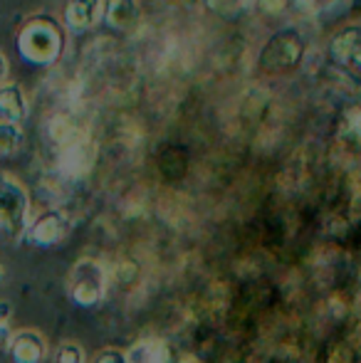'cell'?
Wrapping results in <instances>:
<instances>
[{"instance_id":"cell-1","label":"cell","mask_w":361,"mask_h":363,"mask_svg":"<svg viewBox=\"0 0 361 363\" xmlns=\"http://www.w3.org/2000/svg\"><path fill=\"white\" fill-rule=\"evenodd\" d=\"M15 45H18V55L28 65L50 67V65H57L65 52V30L50 15H38L18 30Z\"/></svg>"},{"instance_id":"cell-2","label":"cell","mask_w":361,"mask_h":363,"mask_svg":"<svg viewBox=\"0 0 361 363\" xmlns=\"http://www.w3.org/2000/svg\"><path fill=\"white\" fill-rule=\"evenodd\" d=\"M50 136L57 144V168L65 178H82L94 163V144L89 134L65 116L50 124Z\"/></svg>"},{"instance_id":"cell-3","label":"cell","mask_w":361,"mask_h":363,"mask_svg":"<svg viewBox=\"0 0 361 363\" xmlns=\"http://www.w3.org/2000/svg\"><path fill=\"white\" fill-rule=\"evenodd\" d=\"M30 196L25 186L10 173L0 171V238L23 240L30 225Z\"/></svg>"},{"instance_id":"cell-4","label":"cell","mask_w":361,"mask_h":363,"mask_svg":"<svg viewBox=\"0 0 361 363\" xmlns=\"http://www.w3.org/2000/svg\"><path fill=\"white\" fill-rule=\"evenodd\" d=\"M109 274L99 259L82 257L74 262L67 277V294L77 306H96L106 294Z\"/></svg>"},{"instance_id":"cell-5","label":"cell","mask_w":361,"mask_h":363,"mask_svg":"<svg viewBox=\"0 0 361 363\" xmlns=\"http://www.w3.org/2000/svg\"><path fill=\"white\" fill-rule=\"evenodd\" d=\"M70 235V218L62 211H43L30 220L25 240L35 247H55Z\"/></svg>"},{"instance_id":"cell-6","label":"cell","mask_w":361,"mask_h":363,"mask_svg":"<svg viewBox=\"0 0 361 363\" xmlns=\"http://www.w3.org/2000/svg\"><path fill=\"white\" fill-rule=\"evenodd\" d=\"M5 349H8L13 363H43L45 356H48V341L40 331L20 329L13 331Z\"/></svg>"},{"instance_id":"cell-7","label":"cell","mask_w":361,"mask_h":363,"mask_svg":"<svg viewBox=\"0 0 361 363\" xmlns=\"http://www.w3.org/2000/svg\"><path fill=\"white\" fill-rule=\"evenodd\" d=\"M101 3L104 0H67L62 8V25L70 33H87L101 20Z\"/></svg>"},{"instance_id":"cell-8","label":"cell","mask_w":361,"mask_h":363,"mask_svg":"<svg viewBox=\"0 0 361 363\" xmlns=\"http://www.w3.org/2000/svg\"><path fill=\"white\" fill-rule=\"evenodd\" d=\"M329 50L339 65L361 69V25H347L337 30V35L329 43Z\"/></svg>"},{"instance_id":"cell-9","label":"cell","mask_w":361,"mask_h":363,"mask_svg":"<svg viewBox=\"0 0 361 363\" xmlns=\"http://www.w3.org/2000/svg\"><path fill=\"white\" fill-rule=\"evenodd\" d=\"M30 116V101L25 89L18 82H3L0 84V119L23 124Z\"/></svg>"},{"instance_id":"cell-10","label":"cell","mask_w":361,"mask_h":363,"mask_svg":"<svg viewBox=\"0 0 361 363\" xmlns=\"http://www.w3.org/2000/svg\"><path fill=\"white\" fill-rule=\"evenodd\" d=\"M101 18L114 30H131L139 20V3L136 0H104Z\"/></svg>"},{"instance_id":"cell-11","label":"cell","mask_w":361,"mask_h":363,"mask_svg":"<svg viewBox=\"0 0 361 363\" xmlns=\"http://www.w3.org/2000/svg\"><path fill=\"white\" fill-rule=\"evenodd\" d=\"M129 363H169V346L161 339H144L126 351Z\"/></svg>"},{"instance_id":"cell-12","label":"cell","mask_w":361,"mask_h":363,"mask_svg":"<svg viewBox=\"0 0 361 363\" xmlns=\"http://www.w3.org/2000/svg\"><path fill=\"white\" fill-rule=\"evenodd\" d=\"M23 144H25L23 124H13V121L0 119V161L3 158H13L23 148Z\"/></svg>"},{"instance_id":"cell-13","label":"cell","mask_w":361,"mask_h":363,"mask_svg":"<svg viewBox=\"0 0 361 363\" xmlns=\"http://www.w3.org/2000/svg\"><path fill=\"white\" fill-rule=\"evenodd\" d=\"M52 363H84V351L74 341H62V344L55 349Z\"/></svg>"},{"instance_id":"cell-14","label":"cell","mask_w":361,"mask_h":363,"mask_svg":"<svg viewBox=\"0 0 361 363\" xmlns=\"http://www.w3.org/2000/svg\"><path fill=\"white\" fill-rule=\"evenodd\" d=\"M13 336V304L0 299V349H5Z\"/></svg>"},{"instance_id":"cell-15","label":"cell","mask_w":361,"mask_h":363,"mask_svg":"<svg viewBox=\"0 0 361 363\" xmlns=\"http://www.w3.org/2000/svg\"><path fill=\"white\" fill-rule=\"evenodd\" d=\"M94 363H129V359H126L124 351H119V349H106V351H101V354L96 356Z\"/></svg>"},{"instance_id":"cell-16","label":"cell","mask_w":361,"mask_h":363,"mask_svg":"<svg viewBox=\"0 0 361 363\" xmlns=\"http://www.w3.org/2000/svg\"><path fill=\"white\" fill-rule=\"evenodd\" d=\"M302 5H307V8H312V10H324V8H332L337 0H299Z\"/></svg>"},{"instance_id":"cell-17","label":"cell","mask_w":361,"mask_h":363,"mask_svg":"<svg viewBox=\"0 0 361 363\" xmlns=\"http://www.w3.org/2000/svg\"><path fill=\"white\" fill-rule=\"evenodd\" d=\"M8 69H10L8 57H5V55L0 52V84H3V82H8Z\"/></svg>"},{"instance_id":"cell-18","label":"cell","mask_w":361,"mask_h":363,"mask_svg":"<svg viewBox=\"0 0 361 363\" xmlns=\"http://www.w3.org/2000/svg\"><path fill=\"white\" fill-rule=\"evenodd\" d=\"M3 279H5V267H3V262H0V284H3Z\"/></svg>"},{"instance_id":"cell-19","label":"cell","mask_w":361,"mask_h":363,"mask_svg":"<svg viewBox=\"0 0 361 363\" xmlns=\"http://www.w3.org/2000/svg\"><path fill=\"white\" fill-rule=\"evenodd\" d=\"M181 363H198V361H196V359H191V356H188V359H183Z\"/></svg>"}]
</instances>
